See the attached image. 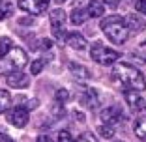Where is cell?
Segmentation results:
<instances>
[{
    "instance_id": "1",
    "label": "cell",
    "mask_w": 146,
    "mask_h": 142,
    "mask_svg": "<svg viewBox=\"0 0 146 142\" xmlns=\"http://www.w3.org/2000/svg\"><path fill=\"white\" fill-rule=\"evenodd\" d=\"M112 79L116 82H120L122 86L131 88V90L144 92V88H146V79L131 64H116L114 69H112Z\"/></svg>"
},
{
    "instance_id": "2",
    "label": "cell",
    "mask_w": 146,
    "mask_h": 142,
    "mask_svg": "<svg viewBox=\"0 0 146 142\" xmlns=\"http://www.w3.org/2000/svg\"><path fill=\"white\" fill-rule=\"evenodd\" d=\"M101 30L112 43H118V45L125 43L129 38V30L125 26V21L120 15H111V17L103 19L101 21Z\"/></svg>"
},
{
    "instance_id": "3",
    "label": "cell",
    "mask_w": 146,
    "mask_h": 142,
    "mask_svg": "<svg viewBox=\"0 0 146 142\" xmlns=\"http://www.w3.org/2000/svg\"><path fill=\"white\" fill-rule=\"evenodd\" d=\"M26 52L23 49L15 47V49H9L8 54H4L0 58V73L2 75H8L11 71H17V69H23L26 65Z\"/></svg>"
},
{
    "instance_id": "4",
    "label": "cell",
    "mask_w": 146,
    "mask_h": 142,
    "mask_svg": "<svg viewBox=\"0 0 146 142\" xmlns=\"http://www.w3.org/2000/svg\"><path fill=\"white\" fill-rule=\"evenodd\" d=\"M90 58L94 62H98V64L101 65H112L118 62V58H120V52L118 51H112V49L105 47L103 43H94L90 49Z\"/></svg>"
},
{
    "instance_id": "5",
    "label": "cell",
    "mask_w": 146,
    "mask_h": 142,
    "mask_svg": "<svg viewBox=\"0 0 146 142\" xmlns=\"http://www.w3.org/2000/svg\"><path fill=\"white\" fill-rule=\"evenodd\" d=\"M51 0H19V8L32 15H41L47 11Z\"/></svg>"
},
{
    "instance_id": "6",
    "label": "cell",
    "mask_w": 146,
    "mask_h": 142,
    "mask_svg": "<svg viewBox=\"0 0 146 142\" xmlns=\"http://www.w3.org/2000/svg\"><path fill=\"white\" fill-rule=\"evenodd\" d=\"M8 122L15 127H25L28 124V108L26 107H15L8 112Z\"/></svg>"
},
{
    "instance_id": "7",
    "label": "cell",
    "mask_w": 146,
    "mask_h": 142,
    "mask_svg": "<svg viewBox=\"0 0 146 142\" xmlns=\"http://www.w3.org/2000/svg\"><path fill=\"white\" fill-rule=\"evenodd\" d=\"M125 101L129 103V107L133 108V110H142V108L146 107V101H144V97H142V92H139V90H125Z\"/></svg>"
},
{
    "instance_id": "8",
    "label": "cell",
    "mask_w": 146,
    "mask_h": 142,
    "mask_svg": "<svg viewBox=\"0 0 146 142\" xmlns=\"http://www.w3.org/2000/svg\"><path fill=\"white\" fill-rule=\"evenodd\" d=\"M101 122H103L105 125L114 127L116 124L122 122V110L118 107H109V108H105V110H101Z\"/></svg>"
},
{
    "instance_id": "9",
    "label": "cell",
    "mask_w": 146,
    "mask_h": 142,
    "mask_svg": "<svg viewBox=\"0 0 146 142\" xmlns=\"http://www.w3.org/2000/svg\"><path fill=\"white\" fill-rule=\"evenodd\" d=\"M79 103L86 108H96V105H98V92H96L94 88L86 86L84 90L79 94Z\"/></svg>"
},
{
    "instance_id": "10",
    "label": "cell",
    "mask_w": 146,
    "mask_h": 142,
    "mask_svg": "<svg viewBox=\"0 0 146 142\" xmlns=\"http://www.w3.org/2000/svg\"><path fill=\"white\" fill-rule=\"evenodd\" d=\"M66 11L64 9H52L51 11V26L54 30V36L60 38L62 36V28H64V22H66Z\"/></svg>"
},
{
    "instance_id": "11",
    "label": "cell",
    "mask_w": 146,
    "mask_h": 142,
    "mask_svg": "<svg viewBox=\"0 0 146 142\" xmlns=\"http://www.w3.org/2000/svg\"><path fill=\"white\" fill-rule=\"evenodd\" d=\"M124 21H125V26H127L129 34H131V32H133V34H139V32L144 30V21H142V17L139 15V13H131V15H127Z\"/></svg>"
},
{
    "instance_id": "12",
    "label": "cell",
    "mask_w": 146,
    "mask_h": 142,
    "mask_svg": "<svg viewBox=\"0 0 146 142\" xmlns=\"http://www.w3.org/2000/svg\"><path fill=\"white\" fill-rule=\"evenodd\" d=\"M6 81H8L9 86H15V88H23V86L28 84V77H26L25 73H21V69L8 73V75H6Z\"/></svg>"
},
{
    "instance_id": "13",
    "label": "cell",
    "mask_w": 146,
    "mask_h": 142,
    "mask_svg": "<svg viewBox=\"0 0 146 142\" xmlns=\"http://www.w3.org/2000/svg\"><path fill=\"white\" fill-rule=\"evenodd\" d=\"M66 43H68L71 49H75V51H84L86 49V39L82 38L81 34H77V32L66 36Z\"/></svg>"
},
{
    "instance_id": "14",
    "label": "cell",
    "mask_w": 146,
    "mask_h": 142,
    "mask_svg": "<svg viewBox=\"0 0 146 142\" xmlns=\"http://www.w3.org/2000/svg\"><path fill=\"white\" fill-rule=\"evenodd\" d=\"M86 11H88V17H101L105 13V6H103V2H99V0H90Z\"/></svg>"
},
{
    "instance_id": "15",
    "label": "cell",
    "mask_w": 146,
    "mask_h": 142,
    "mask_svg": "<svg viewBox=\"0 0 146 142\" xmlns=\"http://www.w3.org/2000/svg\"><path fill=\"white\" fill-rule=\"evenodd\" d=\"M69 19H71L73 24H82L88 19V11H86V8H75L69 15Z\"/></svg>"
},
{
    "instance_id": "16",
    "label": "cell",
    "mask_w": 146,
    "mask_h": 142,
    "mask_svg": "<svg viewBox=\"0 0 146 142\" xmlns=\"http://www.w3.org/2000/svg\"><path fill=\"white\" fill-rule=\"evenodd\" d=\"M135 135L137 138H141L142 142H146V118H139L135 122Z\"/></svg>"
},
{
    "instance_id": "17",
    "label": "cell",
    "mask_w": 146,
    "mask_h": 142,
    "mask_svg": "<svg viewBox=\"0 0 146 142\" xmlns=\"http://www.w3.org/2000/svg\"><path fill=\"white\" fill-rule=\"evenodd\" d=\"M69 71L73 73V77H77V79H88L90 77L88 69L82 67V65H79V64H69Z\"/></svg>"
},
{
    "instance_id": "18",
    "label": "cell",
    "mask_w": 146,
    "mask_h": 142,
    "mask_svg": "<svg viewBox=\"0 0 146 142\" xmlns=\"http://www.w3.org/2000/svg\"><path fill=\"white\" fill-rule=\"evenodd\" d=\"M11 105V95L8 90H0V112H6Z\"/></svg>"
},
{
    "instance_id": "19",
    "label": "cell",
    "mask_w": 146,
    "mask_h": 142,
    "mask_svg": "<svg viewBox=\"0 0 146 142\" xmlns=\"http://www.w3.org/2000/svg\"><path fill=\"white\" fill-rule=\"evenodd\" d=\"M9 49H11V39L9 38H0V58L4 54H8Z\"/></svg>"
},
{
    "instance_id": "20",
    "label": "cell",
    "mask_w": 146,
    "mask_h": 142,
    "mask_svg": "<svg viewBox=\"0 0 146 142\" xmlns=\"http://www.w3.org/2000/svg\"><path fill=\"white\" fill-rule=\"evenodd\" d=\"M43 65H45V60H34L30 64V73L32 75H39L43 71Z\"/></svg>"
},
{
    "instance_id": "21",
    "label": "cell",
    "mask_w": 146,
    "mask_h": 142,
    "mask_svg": "<svg viewBox=\"0 0 146 142\" xmlns=\"http://www.w3.org/2000/svg\"><path fill=\"white\" fill-rule=\"evenodd\" d=\"M54 97H56V103H68V99H69V94H68V90H64V88H60V90H56V94H54Z\"/></svg>"
},
{
    "instance_id": "22",
    "label": "cell",
    "mask_w": 146,
    "mask_h": 142,
    "mask_svg": "<svg viewBox=\"0 0 146 142\" xmlns=\"http://www.w3.org/2000/svg\"><path fill=\"white\" fill-rule=\"evenodd\" d=\"M99 135L103 138H112V135H114V127H111V125H101L99 127Z\"/></svg>"
},
{
    "instance_id": "23",
    "label": "cell",
    "mask_w": 146,
    "mask_h": 142,
    "mask_svg": "<svg viewBox=\"0 0 146 142\" xmlns=\"http://www.w3.org/2000/svg\"><path fill=\"white\" fill-rule=\"evenodd\" d=\"M56 142H73V137L71 133H68V131H58V135H56Z\"/></svg>"
},
{
    "instance_id": "24",
    "label": "cell",
    "mask_w": 146,
    "mask_h": 142,
    "mask_svg": "<svg viewBox=\"0 0 146 142\" xmlns=\"http://www.w3.org/2000/svg\"><path fill=\"white\" fill-rule=\"evenodd\" d=\"M11 11H13V6L11 4H4L2 8H0V21L8 19L9 15H11Z\"/></svg>"
},
{
    "instance_id": "25",
    "label": "cell",
    "mask_w": 146,
    "mask_h": 142,
    "mask_svg": "<svg viewBox=\"0 0 146 142\" xmlns=\"http://www.w3.org/2000/svg\"><path fill=\"white\" fill-rule=\"evenodd\" d=\"M77 142H98V140H96V137L92 133H82L81 137L77 138Z\"/></svg>"
},
{
    "instance_id": "26",
    "label": "cell",
    "mask_w": 146,
    "mask_h": 142,
    "mask_svg": "<svg viewBox=\"0 0 146 142\" xmlns=\"http://www.w3.org/2000/svg\"><path fill=\"white\" fill-rule=\"evenodd\" d=\"M135 9L139 13H146V0H137L135 2Z\"/></svg>"
},
{
    "instance_id": "27",
    "label": "cell",
    "mask_w": 146,
    "mask_h": 142,
    "mask_svg": "<svg viewBox=\"0 0 146 142\" xmlns=\"http://www.w3.org/2000/svg\"><path fill=\"white\" fill-rule=\"evenodd\" d=\"M38 47H39V49H43V51H47V49H51V47H52V41H51V39H41Z\"/></svg>"
},
{
    "instance_id": "28",
    "label": "cell",
    "mask_w": 146,
    "mask_h": 142,
    "mask_svg": "<svg viewBox=\"0 0 146 142\" xmlns=\"http://www.w3.org/2000/svg\"><path fill=\"white\" fill-rule=\"evenodd\" d=\"M38 142H52V138L49 135H39L38 137Z\"/></svg>"
},
{
    "instance_id": "29",
    "label": "cell",
    "mask_w": 146,
    "mask_h": 142,
    "mask_svg": "<svg viewBox=\"0 0 146 142\" xmlns=\"http://www.w3.org/2000/svg\"><path fill=\"white\" fill-rule=\"evenodd\" d=\"M0 142H13L11 138L8 137V135H4V133H0Z\"/></svg>"
},
{
    "instance_id": "30",
    "label": "cell",
    "mask_w": 146,
    "mask_h": 142,
    "mask_svg": "<svg viewBox=\"0 0 146 142\" xmlns=\"http://www.w3.org/2000/svg\"><path fill=\"white\" fill-rule=\"evenodd\" d=\"M36 107H38V101H36V99L28 101V105H26V108H36Z\"/></svg>"
},
{
    "instance_id": "31",
    "label": "cell",
    "mask_w": 146,
    "mask_h": 142,
    "mask_svg": "<svg viewBox=\"0 0 146 142\" xmlns=\"http://www.w3.org/2000/svg\"><path fill=\"white\" fill-rule=\"evenodd\" d=\"M103 2H105V4H109V6H116L120 0H103Z\"/></svg>"
},
{
    "instance_id": "32",
    "label": "cell",
    "mask_w": 146,
    "mask_h": 142,
    "mask_svg": "<svg viewBox=\"0 0 146 142\" xmlns=\"http://www.w3.org/2000/svg\"><path fill=\"white\" fill-rule=\"evenodd\" d=\"M54 2H58V4H62V2H66V0H54Z\"/></svg>"
},
{
    "instance_id": "33",
    "label": "cell",
    "mask_w": 146,
    "mask_h": 142,
    "mask_svg": "<svg viewBox=\"0 0 146 142\" xmlns=\"http://www.w3.org/2000/svg\"><path fill=\"white\" fill-rule=\"evenodd\" d=\"M0 2H2V0H0Z\"/></svg>"
}]
</instances>
